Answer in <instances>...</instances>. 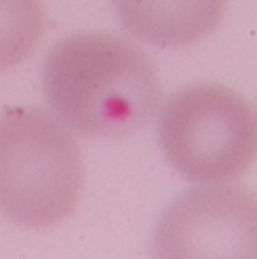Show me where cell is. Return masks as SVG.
<instances>
[{"mask_svg": "<svg viewBox=\"0 0 257 259\" xmlns=\"http://www.w3.org/2000/svg\"><path fill=\"white\" fill-rule=\"evenodd\" d=\"M41 83L56 118L95 140L138 134L162 99L153 58L110 33H75L58 41L45 58Z\"/></svg>", "mask_w": 257, "mask_h": 259, "instance_id": "cell-1", "label": "cell"}, {"mask_svg": "<svg viewBox=\"0 0 257 259\" xmlns=\"http://www.w3.org/2000/svg\"><path fill=\"white\" fill-rule=\"evenodd\" d=\"M83 162L62 120L41 108L0 114V213L25 228H51L77 207Z\"/></svg>", "mask_w": 257, "mask_h": 259, "instance_id": "cell-2", "label": "cell"}, {"mask_svg": "<svg viewBox=\"0 0 257 259\" xmlns=\"http://www.w3.org/2000/svg\"><path fill=\"white\" fill-rule=\"evenodd\" d=\"M157 134L172 168L195 184L234 182L255 159L253 108L221 83L174 91L161 108Z\"/></svg>", "mask_w": 257, "mask_h": 259, "instance_id": "cell-3", "label": "cell"}, {"mask_svg": "<svg viewBox=\"0 0 257 259\" xmlns=\"http://www.w3.org/2000/svg\"><path fill=\"white\" fill-rule=\"evenodd\" d=\"M255 197L230 186L195 188L162 211L153 230L159 257H253L257 238Z\"/></svg>", "mask_w": 257, "mask_h": 259, "instance_id": "cell-4", "label": "cell"}, {"mask_svg": "<svg viewBox=\"0 0 257 259\" xmlns=\"http://www.w3.org/2000/svg\"><path fill=\"white\" fill-rule=\"evenodd\" d=\"M122 29L157 49H180L221 25L228 0H112Z\"/></svg>", "mask_w": 257, "mask_h": 259, "instance_id": "cell-5", "label": "cell"}, {"mask_svg": "<svg viewBox=\"0 0 257 259\" xmlns=\"http://www.w3.org/2000/svg\"><path fill=\"white\" fill-rule=\"evenodd\" d=\"M43 31V0H0V72L22 64Z\"/></svg>", "mask_w": 257, "mask_h": 259, "instance_id": "cell-6", "label": "cell"}]
</instances>
